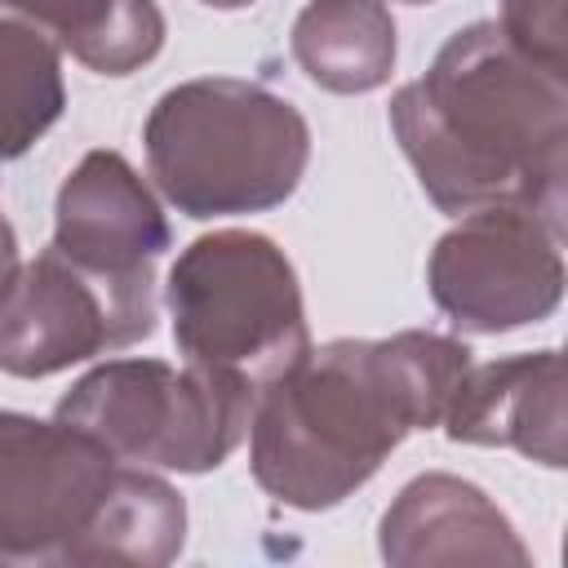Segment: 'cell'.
<instances>
[{"mask_svg": "<svg viewBox=\"0 0 568 568\" xmlns=\"http://www.w3.org/2000/svg\"><path fill=\"white\" fill-rule=\"evenodd\" d=\"M470 346L448 333L333 337L257 390L248 466L262 493L320 515L364 488L413 435L439 426Z\"/></svg>", "mask_w": 568, "mask_h": 568, "instance_id": "cell-1", "label": "cell"}, {"mask_svg": "<svg viewBox=\"0 0 568 568\" xmlns=\"http://www.w3.org/2000/svg\"><path fill=\"white\" fill-rule=\"evenodd\" d=\"M390 133L439 213L524 204L564 226L568 80L515 53L497 22L453 31L426 75L395 89Z\"/></svg>", "mask_w": 568, "mask_h": 568, "instance_id": "cell-2", "label": "cell"}, {"mask_svg": "<svg viewBox=\"0 0 568 568\" xmlns=\"http://www.w3.org/2000/svg\"><path fill=\"white\" fill-rule=\"evenodd\" d=\"M142 146L160 195L209 222L284 204L306 178L311 124L257 80L200 75L155 98Z\"/></svg>", "mask_w": 568, "mask_h": 568, "instance_id": "cell-3", "label": "cell"}, {"mask_svg": "<svg viewBox=\"0 0 568 568\" xmlns=\"http://www.w3.org/2000/svg\"><path fill=\"white\" fill-rule=\"evenodd\" d=\"M257 386L217 364L106 359L53 408L129 466L209 475L244 439Z\"/></svg>", "mask_w": 568, "mask_h": 568, "instance_id": "cell-4", "label": "cell"}, {"mask_svg": "<svg viewBox=\"0 0 568 568\" xmlns=\"http://www.w3.org/2000/svg\"><path fill=\"white\" fill-rule=\"evenodd\" d=\"M164 306L182 359L231 368L257 390L311 351L297 271L262 231L191 240L169 266Z\"/></svg>", "mask_w": 568, "mask_h": 568, "instance_id": "cell-5", "label": "cell"}, {"mask_svg": "<svg viewBox=\"0 0 568 568\" xmlns=\"http://www.w3.org/2000/svg\"><path fill=\"white\" fill-rule=\"evenodd\" d=\"M426 288L457 333L541 324L564 302V226L524 204L470 209L435 240Z\"/></svg>", "mask_w": 568, "mask_h": 568, "instance_id": "cell-6", "label": "cell"}, {"mask_svg": "<svg viewBox=\"0 0 568 568\" xmlns=\"http://www.w3.org/2000/svg\"><path fill=\"white\" fill-rule=\"evenodd\" d=\"M120 457L62 417L0 408V568L71 564Z\"/></svg>", "mask_w": 568, "mask_h": 568, "instance_id": "cell-7", "label": "cell"}, {"mask_svg": "<svg viewBox=\"0 0 568 568\" xmlns=\"http://www.w3.org/2000/svg\"><path fill=\"white\" fill-rule=\"evenodd\" d=\"M155 333V275L111 280L53 244L36 253L0 302V373L53 377Z\"/></svg>", "mask_w": 568, "mask_h": 568, "instance_id": "cell-8", "label": "cell"}, {"mask_svg": "<svg viewBox=\"0 0 568 568\" xmlns=\"http://www.w3.org/2000/svg\"><path fill=\"white\" fill-rule=\"evenodd\" d=\"M173 244L169 217L142 173L120 151H89L58 186L53 248L75 266L111 280L155 275Z\"/></svg>", "mask_w": 568, "mask_h": 568, "instance_id": "cell-9", "label": "cell"}, {"mask_svg": "<svg viewBox=\"0 0 568 568\" xmlns=\"http://www.w3.org/2000/svg\"><path fill=\"white\" fill-rule=\"evenodd\" d=\"M439 426L453 444L515 448L528 462L564 470L568 466L564 355L546 346V351H524L488 364L470 359Z\"/></svg>", "mask_w": 568, "mask_h": 568, "instance_id": "cell-10", "label": "cell"}, {"mask_svg": "<svg viewBox=\"0 0 568 568\" xmlns=\"http://www.w3.org/2000/svg\"><path fill=\"white\" fill-rule=\"evenodd\" d=\"M377 550L395 568L532 559L501 506L479 484L444 470H426L395 493L377 524Z\"/></svg>", "mask_w": 568, "mask_h": 568, "instance_id": "cell-11", "label": "cell"}, {"mask_svg": "<svg viewBox=\"0 0 568 568\" xmlns=\"http://www.w3.org/2000/svg\"><path fill=\"white\" fill-rule=\"evenodd\" d=\"M288 53L324 93H373L395 71V18L386 0H311L293 18Z\"/></svg>", "mask_w": 568, "mask_h": 568, "instance_id": "cell-12", "label": "cell"}, {"mask_svg": "<svg viewBox=\"0 0 568 568\" xmlns=\"http://www.w3.org/2000/svg\"><path fill=\"white\" fill-rule=\"evenodd\" d=\"M0 13L31 22L98 75H133L164 49L155 0H0Z\"/></svg>", "mask_w": 568, "mask_h": 568, "instance_id": "cell-13", "label": "cell"}, {"mask_svg": "<svg viewBox=\"0 0 568 568\" xmlns=\"http://www.w3.org/2000/svg\"><path fill=\"white\" fill-rule=\"evenodd\" d=\"M186 541V501L182 493L146 466L120 462L115 484L89 524L84 541L75 546L71 568L89 564H133V568H164L182 555Z\"/></svg>", "mask_w": 568, "mask_h": 568, "instance_id": "cell-14", "label": "cell"}, {"mask_svg": "<svg viewBox=\"0 0 568 568\" xmlns=\"http://www.w3.org/2000/svg\"><path fill=\"white\" fill-rule=\"evenodd\" d=\"M62 106V49L31 22L0 13V164L27 155Z\"/></svg>", "mask_w": 568, "mask_h": 568, "instance_id": "cell-15", "label": "cell"}, {"mask_svg": "<svg viewBox=\"0 0 568 568\" xmlns=\"http://www.w3.org/2000/svg\"><path fill=\"white\" fill-rule=\"evenodd\" d=\"M568 0H501V36L515 53H524L532 67L568 80Z\"/></svg>", "mask_w": 568, "mask_h": 568, "instance_id": "cell-16", "label": "cell"}, {"mask_svg": "<svg viewBox=\"0 0 568 568\" xmlns=\"http://www.w3.org/2000/svg\"><path fill=\"white\" fill-rule=\"evenodd\" d=\"M18 271H22V262H18V235H13L9 217L0 213V302H4V293L13 288Z\"/></svg>", "mask_w": 568, "mask_h": 568, "instance_id": "cell-17", "label": "cell"}, {"mask_svg": "<svg viewBox=\"0 0 568 568\" xmlns=\"http://www.w3.org/2000/svg\"><path fill=\"white\" fill-rule=\"evenodd\" d=\"M200 4H209V9H248L253 0H200Z\"/></svg>", "mask_w": 568, "mask_h": 568, "instance_id": "cell-18", "label": "cell"}, {"mask_svg": "<svg viewBox=\"0 0 568 568\" xmlns=\"http://www.w3.org/2000/svg\"><path fill=\"white\" fill-rule=\"evenodd\" d=\"M404 4H435V0H404Z\"/></svg>", "mask_w": 568, "mask_h": 568, "instance_id": "cell-19", "label": "cell"}]
</instances>
